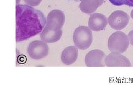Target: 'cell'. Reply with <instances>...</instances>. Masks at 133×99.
<instances>
[{
  "mask_svg": "<svg viewBox=\"0 0 133 99\" xmlns=\"http://www.w3.org/2000/svg\"><path fill=\"white\" fill-rule=\"evenodd\" d=\"M129 44L128 36L123 32H116L108 39V46L109 50L112 53H123L127 50Z\"/></svg>",
  "mask_w": 133,
  "mask_h": 99,
  "instance_id": "obj_2",
  "label": "cell"
},
{
  "mask_svg": "<svg viewBox=\"0 0 133 99\" xmlns=\"http://www.w3.org/2000/svg\"><path fill=\"white\" fill-rule=\"evenodd\" d=\"M108 23V20L105 16L101 13H96L90 16L88 26L91 30L99 32L104 30Z\"/></svg>",
  "mask_w": 133,
  "mask_h": 99,
  "instance_id": "obj_9",
  "label": "cell"
},
{
  "mask_svg": "<svg viewBox=\"0 0 133 99\" xmlns=\"http://www.w3.org/2000/svg\"><path fill=\"white\" fill-rule=\"evenodd\" d=\"M49 52V47L46 42L41 41L31 42L28 48L29 56L34 59H41L47 56Z\"/></svg>",
  "mask_w": 133,
  "mask_h": 99,
  "instance_id": "obj_5",
  "label": "cell"
},
{
  "mask_svg": "<svg viewBox=\"0 0 133 99\" xmlns=\"http://www.w3.org/2000/svg\"><path fill=\"white\" fill-rule=\"evenodd\" d=\"M128 37L131 44L133 46V30L129 33L128 35Z\"/></svg>",
  "mask_w": 133,
  "mask_h": 99,
  "instance_id": "obj_15",
  "label": "cell"
},
{
  "mask_svg": "<svg viewBox=\"0 0 133 99\" xmlns=\"http://www.w3.org/2000/svg\"><path fill=\"white\" fill-rule=\"evenodd\" d=\"M62 34V29L52 30L45 26L41 33L40 36L42 41L46 43H54L59 40Z\"/></svg>",
  "mask_w": 133,
  "mask_h": 99,
  "instance_id": "obj_10",
  "label": "cell"
},
{
  "mask_svg": "<svg viewBox=\"0 0 133 99\" xmlns=\"http://www.w3.org/2000/svg\"><path fill=\"white\" fill-rule=\"evenodd\" d=\"M113 5L116 6L127 5L133 7V0H109Z\"/></svg>",
  "mask_w": 133,
  "mask_h": 99,
  "instance_id": "obj_13",
  "label": "cell"
},
{
  "mask_svg": "<svg viewBox=\"0 0 133 99\" xmlns=\"http://www.w3.org/2000/svg\"><path fill=\"white\" fill-rule=\"evenodd\" d=\"M42 0H25L24 2L28 5L32 6L39 5Z\"/></svg>",
  "mask_w": 133,
  "mask_h": 99,
  "instance_id": "obj_14",
  "label": "cell"
},
{
  "mask_svg": "<svg viewBox=\"0 0 133 99\" xmlns=\"http://www.w3.org/2000/svg\"><path fill=\"white\" fill-rule=\"evenodd\" d=\"M78 56V50L77 47L71 46L66 48L61 54V60L66 65H70L75 63Z\"/></svg>",
  "mask_w": 133,
  "mask_h": 99,
  "instance_id": "obj_11",
  "label": "cell"
},
{
  "mask_svg": "<svg viewBox=\"0 0 133 99\" xmlns=\"http://www.w3.org/2000/svg\"><path fill=\"white\" fill-rule=\"evenodd\" d=\"M46 18L40 10L30 5L17 4L16 6V41H23L42 32Z\"/></svg>",
  "mask_w": 133,
  "mask_h": 99,
  "instance_id": "obj_1",
  "label": "cell"
},
{
  "mask_svg": "<svg viewBox=\"0 0 133 99\" xmlns=\"http://www.w3.org/2000/svg\"><path fill=\"white\" fill-rule=\"evenodd\" d=\"M75 45L78 49H88L92 42V33L89 27L80 26L75 30L73 35Z\"/></svg>",
  "mask_w": 133,
  "mask_h": 99,
  "instance_id": "obj_3",
  "label": "cell"
},
{
  "mask_svg": "<svg viewBox=\"0 0 133 99\" xmlns=\"http://www.w3.org/2000/svg\"><path fill=\"white\" fill-rule=\"evenodd\" d=\"M65 21V17L63 12L59 10H54L48 15L46 26L52 30L62 29Z\"/></svg>",
  "mask_w": 133,
  "mask_h": 99,
  "instance_id": "obj_6",
  "label": "cell"
},
{
  "mask_svg": "<svg viewBox=\"0 0 133 99\" xmlns=\"http://www.w3.org/2000/svg\"><path fill=\"white\" fill-rule=\"evenodd\" d=\"M80 9L81 12L87 14L93 13L101 6L104 0H80Z\"/></svg>",
  "mask_w": 133,
  "mask_h": 99,
  "instance_id": "obj_12",
  "label": "cell"
},
{
  "mask_svg": "<svg viewBox=\"0 0 133 99\" xmlns=\"http://www.w3.org/2000/svg\"><path fill=\"white\" fill-rule=\"evenodd\" d=\"M131 17L133 19V9L132 10L131 12Z\"/></svg>",
  "mask_w": 133,
  "mask_h": 99,
  "instance_id": "obj_16",
  "label": "cell"
},
{
  "mask_svg": "<svg viewBox=\"0 0 133 99\" xmlns=\"http://www.w3.org/2000/svg\"><path fill=\"white\" fill-rule=\"evenodd\" d=\"M130 21V17L122 10L114 11L108 17V23L112 29L120 30L125 28Z\"/></svg>",
  "mask_w": 133,
  "mask_h": 99,
  "instance_id": "obj_4",
  "label": "cell"
},
{
  "mask_svg": "<svg viewBox=\"0 0 133 99\" xmlns=\"http://www.w3.org/2000/svg\"><path fill=\"white\" fill-rule=\"evenodd\" d=\"M106 55L102 50H94L90 51L85 56V63L88 67L105 66Z\"/></svg>",
  "mask_w": 133,
  "mask_h": 99,
  "instance_id": "obj_7",
  "label": "cell"
},
{
  "mask_svg": "<svg viewBox=\"0 0 133 99\" xmlns=\"http://www.w3.org/2000/svg\"><path fill=\"white\" fill-rule=\"evenodd\" d=\"M105 64L107 67H131L130 60L120 54L111 53L106 57Z\"/></svg>",
  "mask_w": 133,
  "mask_h": 99,
  "instance_id": "obj_8",
  "label": "cell"
}]
</instances>
